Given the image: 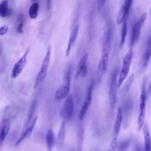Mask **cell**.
<instances>
[{
  "label": "cell",
  "mask_w": 151,
  "mask_h": 151,
  "mask_svg": "<svg viewBox=\"0 0 151 151\" xmlns=\"http://www.w3.org/2000/svg\"><path fill=\"white\" fill-rule=\"evenodd\" d=\"M111 39H112V33L110 29H108L106 33L105 34L103 45H102V51H101V60L99 63V66L100 67L103 72H106L108 67L109 63V54L111 48Z\"/></svg>",
  "instance_id": "6da1fadb"
},
{
  "label": "cell",
  "mask_w": 151,
  "mask_h": 151,
  "mask_svg": "<svg viewBox=\"0 0 151 151\" xmlns=\"http://www.w3.org/2000/svg\"><path fill=\"white\" fill-rule=\"evenodd\" d=\"M71 84V67H68L64 76V82L55 92L54 99L55 100H60L67 97L70 89Z\"/></svg>",
  "instance_id": "7a4b0ae2"
},
{
  "label": "cell",
  "mask_w": 151,
  "mask_h": 151,
  "mask_svg": "<svg viewBox=\"0 0 151 151\" xmlns=\"http://www.w3.org/2000/svg\"><path fill=\"white\" fill-rule=\"evenodd\" d=\"M51 50V46H49L47 50V52L44 56V58H43L41 68L35 78L34 86V88H37L45 78L47 73V70H48V65L50 64V61Z\"/></svg>",
  "instance_id": "3957f363"
},
{
  "label": "cell",
  "mask_w": 151,
  "mask_h": 151,
  "mask_svg": "<svg viewBox=\"0 0 151 151\" xmlns=\"http://www.w3.org/2000/svg\"><path fill=\"white\" fill-rule=\"evenodd\" d=\"M133 57V52L132 51H129L124 57L123 60L122 67L120 70L119 78L117 80V87H120L122 84L123 82L127 78L130 67V64L132 63Z\"/></svg>",
  "instance_id": "277c9868"
},
{
  "label": "cell",
  "mask_w": 151,
  "mask_h": 151,
  "mask_svg": "<svg viewBox=\"0 0 151 151\" xmlns=\"http://www.w3.org/2000/svg\"><path fill=\"white\" fill-rule=\"evenodd\" d=\"M118 74V70L116 68L111 75V80L109 86V103L110 107L111 109H113L115 103L116 101L117 97V77Z\"/></svg>",
  "instance_id": "5b68a950"
},
{
  "label": "cell",
  "mask_w": 151,
  "mask_h": 151,
  "mask_svg": "<svg viewBox=\"0 0 151 151\" xmlns=\"http://www.w3.org/2000/svg\"><path fill=\"white\" fill-rule=\"evenodd\" d=\"M147 13H143L142 16L140 17L139 20L134 24L132 29V34H131V38H130V47L133 48V47L137 43L139 35L140 34L141 28L146 19Z\"/></svg>",
  "instance_id": "8992f818"
},
{
  "label": "cell",
  "mask_w": 151,
  "mask_h": 151,
  "mask_svg": "<svg viewBox=\"0 0 151 151\" xmlns=\"http://www.w3.org/2000/svg\"><path fill=\"white\" fill-rule=\"evenodd\" d=\"M74 111V102L71 96L66 97L60 112V116L63 120H68L70 119L73 116Z\"/></svg>",
  "instance_id": "52a82bcc"
},
{
  "label": "cell",
  "mask_w": 151,
  "mask_h": 151,
  "mask_svg": "<svg viewBox=\"0 0 151 151\" xmlns=\"http://www.w3.org/2000/svg\"><path fill=\"white\" fill-rule=\"evenodd\" d=\"M146 91L145 87L143 86L140 96V103H139V116L137 120V126L138 129L140 130L143 124H145V116H146Z\"/></svg>",
  "instance_id": "ba28073f"
},
{
  "label": "cell",
  "mask_w": 151,
  "mask_h": 151,
  "mask_svg": "<svg viewBox=\"0 0 151 151\" xmlns=\"http://www.w3.org/2000/svg\"><path fill=\"white\" fill-rule=\"evenodd\" d=\"M92 90H93V84H91V86L89 87V88L87 90L83 104L81 107L78 117L80 120H83L87 113V111L91 104V95H92Z\"/></svg>",
  "instance_id": "9c48e42d"
},
{
  "label": "cell",
  "mask_w": 151,
  "mask_h": 151,
  "mask_svg": "<svg viewBox=\"0 0 151 151\" xmlns=\"http://www.w3.org/2000/svg\"><path fill=\"white\" fill-rule=\"evenodd\" d=\"M37 119H38V116H34L28 122L26 129L24 130L21 135L19 136L18 139L15 142V146L18 145L20 143H21L24 140L27 138L31 134L34 129V127L36 124Z\"/></svg>",
  "instance_id": "30bf717a"
},
{
  "label": "cell",
  "mask_w": 151,
  "mask_h": 151,
  "mask_svg": "<svg viewBox=\"0 0 151 151\" xmlns=\"http://www.w3.org/2000/svg\"><path fill=\"white\" fill-rule=\"evenodd\" d=\"M29 49H28L24 55L19 59V60L14 64L11 73V77L13 78H17L24 69L27 63V57Z\"/></svg>",
  "instance_id": "8fae6325"
},
{
  "label": "cell",
  "mask_w": 151,
  "mask_h": 151,
  "mask_svg": "<svg viewBox=\"0 0 151 151\" xmlns=\"http://www.w3.org/2000/svg\"><path fill=\"white\" fill-rule=\"evenodd\" d=\"M133 2L130 0H125L123 5L120 9L117 17L116 18V22L117 24H121L126 18Z\"/></svg>",
  "instance_id": "7c38bea8"
},
{
  "label": "cell",
  "mask_w": 151,
  "mask_h": 151,
  "mask_svg": "<svg viewBox=\"0 0 151 151\" xmlns=\"http://www.w3.org/2000/svg\"><path fill=\"white\" fill-rule=\"evenodd\" d=\"M88 59V54H85L82 58H81L80 63L78 65V69L76 74V77H85L88 72L87 66V61Z\"/></svg>",
  "instance_id": "4fadbf2b"
},
{
  "label": "cell",
  "mask_w": 151,
  "mask_h": 151,
  "mask_svg": "<svg viewBox=\"0 0 151 151\" xmlns=\"http://www.w3.org/2000/svg\"><path fill=\"white\" fill-rule=\"evenodd\" d=\"M10 120L9 119H5L2 122V127L0 132V145L2 144L5 139L10 129Z\"/></svg>",
  "instance_id": "5bb4252c"
},
{
  "label": "cell",
  "mask_w": 151,
  "mask_h": 151,
  "mask_svg": "<svg viewBox=\"0 0 151 151\" xmlns=\"http://www.w3.org/2000/svg\"><path fill=\"white\" fill-rule=\"evenodd\" d=\"M143 134L144 137V150L146 151L151 150V142L150 133L147 124L145 123L143 126Z\"/></svg>",
  "instance_id": "9a60e30c"
},
{
  "label": "cell",
  "mask_w": 151,
  "mask_h": 151,
  "mask_svg": "<svg viewBox=\"0 0 151 151\" xmlns=\"http://www.w3.org/2000/svg\"><path fill=\"white\" fill-rule=\"evenodd\" d=\"M123 120V114H122V110L120 107H119L117 111L116 114V118L114 125V136L117 137L119 134V133L120 130L122 123Z\"/></svg>",
  "instance_id": "2e32d148"
},
{
  "label": "cell",
  "mask_w": 151,
  "mask_h": 151,
  "mask_svg": "<svg viewBox=\"0 0 151 151\" xmlns=\"http://www.w3.org/2000/svg\"><path fill=\"white\" fill-rule=\"evenodd\" d=\"M78 25H77L76 27H75V28H74V29L73 30L70 38H69V40L68 42V44H67V47L66 48V51H65V55L66 56H68L70 53V51L71 49V47L73 45V44H74V42L76 41V39H77V37L78 35Z\"/></svg>",
  "instance_id": "e0dca14e"
},
{
  "label": "cell",
  "mask_w": 151,
  "mask_h": 151,
  "mask_svg": "<svg viewBox=\"0 0 151 151\" xmlns=\"http://www.w3.org/2000/svg\"><path fill=\"white\" fill-rule=\"evenodd\" d=\"M150 57H151V35L149 38L147 47L142 57V66L143 68H145L147 66Z\"/></svg>",
  "instance_id": "ac0fdd59"
},
{
  "label": "cell",
  "mask_w": 151,
  "mask_h": 151,
  "mask_svg": "<svg viewBox=\"0 0 151 151\" xmlns=\"http://www.w3.org/2000/svg\"><path fill=\"white\" fill-rule=\"evenodd\" d=\"M65 130H66V120H63L62 122L60 129L58 131V144L60 146H63L64 140H65Z\"/></svg>",
  "instance_id": "d6986e66"
},
{
  "label": "cell",
  "mask_w": 151,
  "mask_h": 151,
  "mask_svg": "<svg viewBox=\"0 0 151 151\" xmlns=\"http://www.w3.org/2000/svg\"><path fill=\"white\" fill-rule=\"evenodd\" d=\"M47 149L48 150H51L52 146L54 143V135L52 129H49L47 132L45 137Z\"/></svg>",
  "instance_id": "ffe728a7"
},
{
  "label": "cell",
  "mask_w": 151,
  "mask_h": 151,
  "mask_svg": "<svg viewBox=\"0 0 151 151\" xmlns=\"http://www.w3.org/2000/svg\"><path fill=\"white\" fill-rule=\"evenodd\" d=\"M11 14L8 8V3L7 0H4L0 3V16L2 18L8 17Z\"/></svg>",
  "instance_id": "44dd1931"
},
{
  "label": "cell",
  "mask_w": 151,
  "mask_h": 151,
  "mask_svg": "<svg viewBox=\"0 0 151 151\" xmlns=\"http://www.w3.org/2000/svg\"><path fill=\"white\" fill-rule=\"evenodd\" d=\"M127 32V25L126 20H124L123 22V25L121 29V34H120V41L119 44V47L122 48L124 44V42L126 40V37Z\"/></svg>",
  "instance_id": "7402d4cb"
},
{
  "label": "cell",
  "mask_w": 151,
  "mask_h": 151,
  "mask_svg": "<svg viewBox=\"0 0 151 151\" xmlns=\"http://www.w3.org/2000/svg\"><path fill=\"white\" fill-rule=\"evenodd\" d=\"M39 9V5L37 2L33 3L29 7L28 10L29 17L31 19H35L38 15Z\"/></svg>",
  "instance_id": "603a6c76"
},
{
  "label": "cell",
  "mask_w": 151,
  "mask_h": 151,
  "mask_svg": "<svg viewBox=\"0 0 151 151\" xmlns=\"http://www.w3.org/2000/svg\"><path fill=\"white\" fill-rule=\"evenodd\" d=\"M133 79H134V74H132L129 76L127 81H126V83H125V84L124 86L123 91H124V93H126L129 91V88H130V86L132 85V82L133 81Z\"/></svg>",
  "instance_id": "cb8c5ba5"
},
{
  "label": "cell",
  "mask_w": 151,
  "mask_h": 151,
  "mask_svg": "<svg viewBox=\"0 0 151 151\" xmlns=\"http://www.w3.org/2000/svg\"><path fill=\"white\" fill-rule=\"evenodd\" d=\"M117 137H114L112 139L111 143L109 146V150L110 151H114L117 149Z\"/></svg>",
  "instance_id": "d4e9b609"
},
{
  "label": "cell",
  "mask_w": 151,
  "mask_h": 151,
  "mask_svg": "<svg viewBox=\"0 0 151 151\" xmlns=\"http://www.w3.org/2000/svg\"><path fill=\"white\" fill-rule=\"evenodd\" d=\"M106 0H97V9L99 11H101L104 5Z\"/></svg>",
  "instance_id": "484cf974"
},
{
  "label": "cell",
  "mask_w": 151,
  "mask_h": 151,
  "mask_svg": "<svg viewBox=\"0 0 151 151\" xmlns=\"http://www.w3.org/2000/svg\"><path fill=\"white\" fill-rule=\"evenodd\" d=\"M8 30V27L7 25H4L0 27V35H4L6 33Z\"/></svg>",
  "instance_id": "4316f807"
},
{
  "label": "cell",
  "mask_w": 151,
  "mask_h": 151,
  "mask_svg": "<svg viewBox=\"0 0 151 151\" xmlns=\"http://www.w3.org/2000/svg\"><path fill=\"white\" fill-rule=\"evenodd\" d=\"M23 25H24V23H23V21L22 19H21L20 21V22L19 23L18 27H17V31L19 33H22V29H23Z\"/></svg>",
  "instance_id": "83f0119b"
},
{
  "label": "cell",
  "mask_w": 151,
  "mask_h": 151,
  "mask_svg": "<svg viewBox=\"0 0 151 151\" xmlns=\"http://www.w3.org/2000/svg\"><path fill=\"white\" fill-rule=\"evenodd\" d=\"M149 94L151 95V80H150L149 86Z\"/></svg>",
  "instance_id": "f1b7e54d"
},
{
  "label": "cell",
  "mask_w": 151,
  "mask_h": 151,
  "mask_svg": "<svg viewBox=\"0 0 151 151\" xmlns=\"http://www.w3.org/2000/svg\"><path fill=\"white\" fill-rule=\"evenodd\" d=\"M32 2H36V1H37L38 0H31Z\"/></svg>",
  "instance_id": "f546056e"
},
{
  "label": "cell",
  "mask_w": 151,
  "mask_h": 151,
  "mask_svg": "<svg viewBox=\"0 0 151 151\" xmlns=\"http://www.w3.org/2000/svg\"><path fill=\"white\" fill-rule=\"evenodd\" d=\"M131 1H133H133H134V0H131Z\"/></svg>",
  "instance_id": "4dcf8cb0"
}]
</instances>
